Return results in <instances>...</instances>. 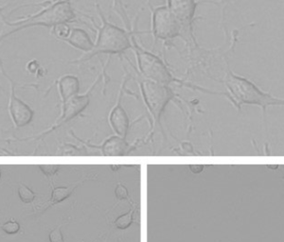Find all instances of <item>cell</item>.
Here are the masks:
<instances>
[{"label": "cell", "mask_w": 284, "mask_h": 242, "mask_svg": "<svg viewBox=\"0 0 284 242\" xmlns=\"http://www.w3.org/2000/svg\"><path fill=\"white\" fill-rule=\"evenodd\" d=\"M0 15L4 25L8 28L7 30L0 31V44L9 36L25 29L33 27H46L51 29L58 24H69L76 19L71 0H52L39 12L16 21H9L2 14Z\"/></svg>", "instance_id": "6da1fadb"}, {"label": "cell", "mask_w": 284, "mask_h": 242, "mask_svg": "<svg viewBox=\"0 0 284 242\" xmlns=\"http://www.w3.org/2000/svg\"><path fill=\"white\" fill-rule=\"evenodd\" d=\"M102 19V26L99 28L96 42H94L93 49L84 53L78 59L72 60V63H81L89 60L94 56L100 54L116 55L124 53L127 49L132 48V37L134 31H127L120 27L107 22L103 15H100Z\"/></svg>", "instance_id": "7a4b0ae2"}, {"label": "cell", "mask_w": 284, "mask_h": 242, "mask_svg": "<svg viewBox=\"0 0 284 242\" xmlns=\"http://www.w3.org/2000/svg\"><path fill=\"white\" fill-rule=\"evenodd\" d=\"M224 83L231 97L238 104H256L264 109L268 105L284 104V100L273 98L269 94L260 90L253 82L245 78L234 74L227 69Z\"/></svg>", "instance_id": "3957f363"}, {"label": "cell", "mask_w": 284, "mask_h": 242, "mask_svg": "<svg viewBox=\"0 0 284 242\" xmlns=\"http://www.w3.org/2000/svg\"><path fill=\"white\" fill-rule=\"evenodd\" d=\"M131 49L135 52L138 70L144 79L166 85L175 81L164 61L153 53L137 45L134 36L132 37Z\"/></svg>", "instance_id": "277c9868"}, {"label": "cell", "mask_w": 284, "mask_h": 242, "mask_svg": "<svg viewBox=\"0 0 284 242\" xmlns=\"http://www.w3.org/2000/svg\"><path fill=\"white\" fill-rule=\"evenodd\" d=\"M151 31L155 39L162 41L183 37L182 26L168 5L159 6L153 11Z\"/></svg>", "instance_id": "5b68a950"}, {"label": "cell", "mask_w": 284, "mask_h": 242, "mask_svg": "<svg viewBox=\"0 0 284 242\" xmlns=\"http://www.w3.org/2000/svg\"><path fill=\"white\" fill-rule=\"evenodd\" d=\"M140 89L151 113L155 119H158L167 103L172 100L173 92L168 85L147 79L140 81Z\"/></svg>", "instance_id": "8992f818"}, {"label": "cell", "mask_w": 284, "mask_h": 242, "mask_svg": "<svg viewBox=\"0 0 284 242\" xmlns=\"http://www.w3.org/2000/svg\"><path fill=\"white\" fill-rule=\"evenodd\" d=\"M0 72L2 73V75L4 76L9 81L10 85H11V95H10L9 109H10V113H11L12 119L15 122L16 127H18V128L24 127V126L28 125L30 121H32L34 113L31 110L30 106L26 104L23 101H21L19 98L16 97V95H15V82L10 78V76L6 73L1 58H0Z\"/></svg>", "instance_id": "52a82bcc"}, {"label": "cell", "mask_w": 284, "mask_h": 242, "mask_svg": "<svg viewBox=\"0 0 284 242\" xmlns=\"http://www.w3.org/2000/svg\"><path fill=\"white\" fill-rule=\"evenodd\" d=\"M167 5L182 26L183 38L193 40V23L196 10L195 0H167Z\"/></svg>", "instance_id": "ba28073f"}, {"label": "cell", "mask_w": 284, "mask_h": 242, "mask_svg": "<svg viewBox=\"0 0 284 242\" xmlns=\"http://www.w3.org/2000/svg\"><path fill=\"white\" fill-rule=\"evenodd\" d=\"M63 42L84 53L89 52L94 47V41L91 39L87 31L81 28H72L68 37Z\"/></svg>", "instance_id": "9c48e42d"}, {"label": "cell", "mask_w": 284, "mask_h": 242, "mask_svg": "<svg viewBox=\"0 0 284 242\" xmlns=\"http://www.w3.org/2000/svg\"><path fill=\"white\" fill-rule=\"evenodd\" d=\"M90 98L88 93L84 95H76L64 102L63 121H68L72 120L80 113H82L89 104Z\"/></svg>", "instance_id": "30bf717a"}, {"label": "cell", "mask_w": 284, "mask_h": 242, "mask_svg": "<svg viewBox=\"0 0 284 242\" xmlns=\"http://www.w3.org/2000/svg\"><path fill=\"white\" fill-rule=\"evenodd\" d=\"M58 90L60 93L61 100L64 102L79 94L80 80L77 76L66 74L62 76L58 80Z\"/></svg>", "instance_id": "8fae6325"}, {"label": "cell", "mask_w": 284, "mask_h": 242, "mask_svg": "<svg viewBox=\"0 0 284 242\" xmlns=\"http://www.w3.org/2000/svg\"><path fill=\"white\" fill-rule=\"evenodd\" d=\"M110 122L114 131L120 136L125 137L127 135L128 127H129V120L127 114L122 109V107L118 105L112 111L110 116Z\"/></svg>", "instance_id": "7c38bea8"}, {"label": "cell", "mask_w": 284, "mask_h": 242, "mask_svg": "<svg viewBox=\"0 0 284 242\" xmlns=\"http://www.w3.org/2000/svg\"><path fill=\"white\" fill-rule=\"evenodd\" d=\"M127 143L120 136L109 138L103 146L104 154L106 156H120L127 151Z\"/></svg>", "instance_id": "4fadbf2b"}, {"label": "cell", "mask_w": 284, "mask_h": 242, "mask_svg": "<svg viewBox=\"0 0 284 242\" xmlns=\"http://www.w3.org/2000/svg\"><path fill=\"white\" fill-rule=\"evenodd\" d=\"M79 183H75L70 186H59V187H55L52 191V195L49 200L48 205H54L57 204L59 202H62L63 201H65L66 199H67L68 197L72 194V192L74 191L75 188L78 186Z\"/></svg>", "instance_id": "5bb4252c"}, {"label": "cell", "mask_w": 284, "mask_h": 242, "mask_svg": "<svg viewBox=\"0 0 284 242\" xmlns=\"http://www.w3.org/2000/svg\"><path fill=\"white\" fill-rule=\"evenodd\" d=\"M50 34L57 40L63 42L65 39H66L71 31V28L67 23L58 24L50 29Z\"/></svg>", "instance_id": "9a60e30c"}, {"label": "cell", "mask_w": 284, "mask_h": 242, "mask_svg": "<svg viewBox=\"0 0 284 242\" xmlns=\"http://www.w3.org/2000/svg\"><path fill=\"white\" fill-rule=\"evenodd\" d=\"M18 195H19L20 200L23 202H25V203H30L35 199L34 192L30 189V187H28L24 183H20L19 184V187H18Z\"/></svg>", "instance_id": "2e32d148"}, {"label": "cell", "mask_w": 284, "mask_h": 242, "mask_svg": "<svg viewBox=\"0 0 284 242\" xmlns=\"http://www.w3.org/2000/svg\"><path fill=\"white\" fill-rule=\"evenodd\" d=\"M133 214H134L133 211L128 212L127 214H124L120 216V218H118L115 222L117 228L120 230H124L130 226L133 222Z\"/></svg>", "instance_id": "e0dca14e"}, {"label": "cell", "mask_w": 284, "mask_h": 242, "mask_svg": "<svg viewBox=\"0 0 284 242\" xmlns=\"http://www.w3.org/2000/svg\"><path fill=\"white\" fill-rule=\"evenodd\" d=\"M1 229L6 233V234H9V235H14V234H16L19 232L20 230V224L15 222V221H11V222H8L4 224H1L0 225Z\"/></svg>", "instance_id": "ac0fdd59"}, {"label": "cell", "mask_w": 284, "mask_h": 242, "mask_svg": "<svg viewBox=\"0 0 284 242\" xmlns=\"http://www.w3.org/2000/svg\"><path fill=\"white\" fill-rule=\"evenodd\" d=\"M49 242H65L60 226H57L49 234Z\"/></svg>", "instance_id": "d6986e66"}, {"label": "cell", "mask_w": 284, "mask_h": 242, "mask_svg": "<svg viewBox=\"0 0 284 242\" xmlns=\"http://www.w3.org/2000/svg\"><path fill=\"white\" fill-rule=\"evenodd\" d=\"M39 168L46 176H52L59 170V166L56 165H41L39 166Z\"/></svg>", "instance_id": "ffe728a7"}, {"label": "cell", "mask_w": 284, "mask_h": 242, "mask_svg": "<svg viewBox=\"0 0 284 242\" xmlns=\"http://www.w3.org/2000/svg\"><path fill=\"white\" fill-rule=\"evenodd\" d=\"M115 194H116V197L119 199V200H124V199H127L128 197V191H127V188L125 186H123L122 184H118V186L116 187L115 189Z\"/></svg>", "instance_id": "44dd1931"}, {"label": "cell", "mask_w": 284, "mask_h": 242, "mask_svg": "<svg viewBox=\"0 0 284 242\" xmlns=\"http://www.w3.org/2000/svg\"><path fill=\"white\" fill-rule=\"evenodd\" d=\"M190 168H191V170L194 173H200V172L203 171L204 166H202V165H191Z\"/></svg>", "instance_id": "7402d4cb"}, {"label": "cell", "mask_w": 284, "mask_h": 242, "mask_svg": "<svg viewBox=\"0 0 284 242\" xmlns=\"http://www.w3.org/2000/svg\"><path fill=\"white\" fill-rule=\"evenodd\" d=\"M182 147H183V149H184L185 151H189V152H192V151H193V147H192L191 144L184 143V144L182 145Z\"/></svg>", "instance_id": "603a6c76"}, {"label": "cell", "mask_w": 284, "mask_h": 242, "mask_svg": "<svg viewBox=\"0 0 284 242\" xmlns=\"http://www.w3.org/2000/svg\"><path fill=\"white\" fill-rule=\"evenodd\" d=\"M5 7H6V6H0V11H1V10H3Z\"/></svg>", "instance_id": "cb8c5ba5"}, {"label": "cell", "mask_w": 284, "mask_h": 242, "mask_svg": "<svg viewBox=\"0 0 284 242\" xmlns=\"http://www.w3.org/2000/svg\"><path fill=\"white\" fill-rule=\"evenodd\" d=\"M269 167H272V168H276L277 166H269Z\"/></svg>", "instance_id": "d4e9b609"}, {"label": "cell", "mask_w": 284, "mask_h": 242, "mask_svg": "<svg viewBox=\"0 0 284 242\" xmlns=\"http://www.w3.org/2000/svg\"><path fill=\"white\" fill-rule=\"evenodd\" d=\"M0 177H1V170H0Z\"/></svg>", "instance_id": "484cf974"}]
</instances>
